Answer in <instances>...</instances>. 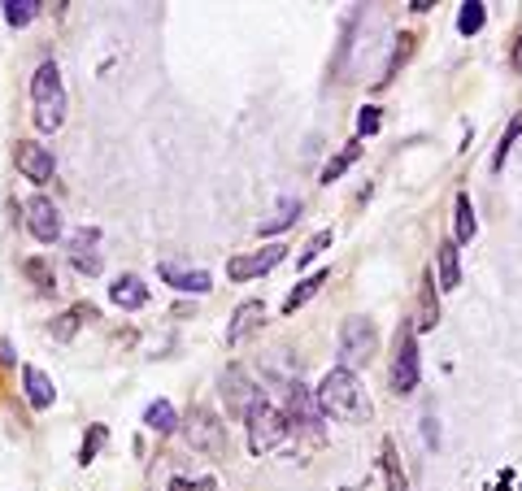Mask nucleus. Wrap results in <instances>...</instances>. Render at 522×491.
I'll return each mask as SVG.
<instances>
[{"mask_svg":"<svg viewBox=\"0 0 522 491\" xmlns=\"http://www.w3.org/2000/svg\"><path fill=\"white\" fill-rule=\"evenodd\" d=\"M109 300H114L118 309H144V305H148V287H144V278L122 275L118 283L109 287Z\"/></svg>","mask_w":522,"mask_h":491,"instance_id":"2eb2a0df","label":"nucleus"},{"mask_svg":"<svg viewBox=\"0 0 522 491\" xmlns=\"http://www.w3.org/2000/svg\"><path fill=\"white\" fill-rule=\"evenodd\" d=\"M161 278H166L170 287L192 292V296H205L209 287H214V278L205 275V270H179V266H170V261H161Z\"/></svg>","mask_w":522,"mask_h":491,"instance_id":"ddd939ff","label":"nucleus"},{"mask_svg":"<svg viewBox=\"0 0 522 491\" xmlns=\"http://www.w3.org/2000/svg\"><path fill=\"white\" fill-rule=\"evenodd\" d=\"M26 275L35 278V283H40V287H53V270H48V266H44V261H26Z\"/></svg>","mask_w":522,"mask_h":491,"instance_id":"2f4dec72","label":"nucleus"},{"mask_svg":"<svg viewBox=\"0 0 522 491\" xmlns=\"http://www.w3.org/2000/svg\"><path fill=\"white\" fill-rule=\"evenodd\" d=\"M22 387H26V405H31V409H48V405L57 400L53 378H48L44 370H35V366H26V370H22Z\"/></svg>","mask_w":522,"mask_h":491,"instance_id":"f8f14e48","label":"nucleus"},{"mask_svg":"<svg viewBox=\"0 0 522 491\" xmlns=\"http://www.w3.org/2000/svg\"><path fill=\"white\" fill-rule=\"evenodd\" d=\"M509 61H514V70L522 75V31H518V40H514V53H509Z\"/></svg>","mask_w":522,"mask_h":491,"instance_id":"f704fd0d","label":"nucleus"},{"mask_svg":"<svg viewBox=\"0 0 522 491\" xmlns=\"http://www.w3.org/2000/svg\"><path fill=\"white\" fill-rule=\"evenodd\" d=\"M75 266H79L83 275H101V256L96 253H75Z\"/></svg>","mask_w":522,"mask_h":491,"instance_id":"473e14b6","label":"nucleus"},{"mask_svg":"<svg viewBox=\"0 0 522 491\" xmlns=\"http://www.w3.org/2000/svg\"><path fill=\"white\" fill-rule=\"evenodd\" d=\"M287 413L292 417H301V426H318V392H309V387H287Z\"/></svg>","mask_w":522,"mask_h":491,"instance_id":"dca6fc26","label":"nucleus"},{"mask_svg":"<svg viewBox=\"0 0 522 491\" xmlns=\"http://www.w3.org/2000/svg\"><path fill=\"white\" fill-rule=\"evenodd\" d=\"M40 14V0H5V22L9 26H31Z\"/></svg>","mask_w":522,"mask_h":491,"instance_id":"393cba45","label":"nucleus"},{"mask_svg":"<svg viewBox=\"0 0 522 491\" xmlns=\"http://www.w3.org/2000/svg\"><path fill=\"white\" fill-rule=\"evenodd\" d=\"M436 261H440V287L444 292L462 287V253H457V239H444L440 248H436Z\"/></svg>","mask_w":522,"mask_h":491,"instance_id":"4468645a","label":"nucleus"},{"mask_svg":"<svg viewBox=\"0 0 522 491\" xmlns=\"http://www.w3.org/2000/svg\"><path fill=\"white\" fill-rule=\"evenodd\" d=\"M14 161H18V170L31 183H48L53 178V153L35 144V139H18V148H14Z\"/></svg>","mask_w":522,"mask_h":491,"instance_id":"1a4fd4ad","label":"nucleus"},{"mask_svg":"<svg viewBox=\"0 0 522 491\" xmlns=\"http://www.w3.org/2000/svg\"><path fill=\"white\" fill-rule=\"evenodd\" d=\"M170 491H214V483L205 478V483H187V478H175L170 483Z\"/></svg>","mask_w":522,"mask_h":491,"instance_id":"72a5a7b5","label":"nucleus"},{"mask_svg":"<svg viewBox=\"0 0 522 491\" xmlns=\"http://www.w3.org/2000/svg\"><path fill=\"white\" fill-rule=\"evenodd\" d=\"M22 214H26V231L40 239V244L61 239V214H57V205H53L48 196H31L26 205H22Z\"/></svg>","mask_w":522,"mask_h":491,"instance_id":"6e6552de","label":"nucleus"},{"mask_svg":"<svg viewBox=\"0 0 522 491\" xmlns=\"http://www.w3.org/2000/svg\"><path fill=\"white\" fill-rule=\"evenodd\" d=\"M483 22H487V5H483V0H466L462 14H457V31H462V35H479Z\"/></svg>","mask_w":522,"mask_h":491,"instance_id":"b1692460","label":"nucleus"},{"mask_svg":"<svg viewBox=\"0 0 522 491\" xmlns=\"http://www.w3.org/2000/svg\"><path fill=\"white\" fill-rule=\"evenodd\" d=\"M475 231H479V222H475V205H470V196H457V222H453V239L457 244H470L475 239Z\"/></svg>","mask_w":522,"mask_h":491,"instance_id":"aec40b11","label":"nucleus"},{"mask_svg":"<svg viewBox=\"0 0 522 491\" xmlns=\"http://www.w3.org/2000/svg\"><path fill=\"white\" fill-rule=\"evenodd\" d=\"M31 105H35V126L40 131H57L65 122V87H61L57 61H44L31 79Z\"/></svg>","mask_w":522,"mask_h":491,"instance_id":"f03ea898","label":"nucleus"},{"mask_svg":"<svg viewBox=\"0 0 522 491\" xmlns=\"http://www.w3.org/2000/svg\"><path fill=\"white\" fill-rule=\"evenodd\" d=\"M383 478H387V491H409L401 461H397V444H392V439H383Z\"/></svg>","mask_w":522,"mask_h":491,"instance_id":"5701e85b","label":"nucleus"},{"mask_svg":"<svg viewBox=\"0 0 522 491\" xmlns=\"http://www.w3.org/2000/svg\"><path fill=\"white\" fill-rule=\"evenodd\" d=\"M222 400H226V413H236V417L248 422V413L261 405V392L253 387V378L240 366H231V370L222 374Z\"/></svg>","mask_w":522,"mask_h":491,"instance_id":"423d86ee","label":"nucleus"},{"mask_svg":"<svg viewBox=\"0 0 522 491\" xmlns=\"http://www.w3.org/2000/svg\"><path fill=\"white\" fill-rule=\"evenodd\" d=\"M375 131H379V109L366 105L362 114H357V135H375Z\"/></svg>","mask_w":522,"mask_h":491,"instance_id":"7c9ffc66","label":"nucleus"},{"mask_svg":"<svg viewBox=\"0 0 522 491\" xmlns=\"http://www.w3.org/2000/svg\"><path fill=\"white\" fill-rule=\"evenodd\" d=\"M379 348V335H375V322L370 317H348L340 331V370H357L366 366Z\"/></svg>","mask_w":522,"mask_h":491,"instance_id":"20e7f679","label":"nucleus"},{"mask_svg":"<svg viewBox=\"0 0 522 491\" xmlns=\"http://www.w3.org/2000/svg\"><path fill=\"white\" fill-rule=\"evenodd\" d=\"M522 135V114H514L509 118V126L501 131V139H497V153H492V170H501L505 157H509V148H514V139Z\"/></svg>","mask_w":522,"mask_h":491,"instance_id":"bb28decb","label":"nucleus"},{"mask_svg":"<svg viewBox=\"0 0 522 491\" xmlns=\"http://www.w3.org/2000/svg\"><path fill=\"white\" fill-rule=\"evenodd\" d=\"M296 214H301V200H283V205H279V214L261 222V235H279L283 226H292V222H296Z\"/></svg>","mask_w":522,"mask_h":491,"instance_id":"a878e982","label":"nucleus"},{"mask_svg":"<svg viewBox=\"0 0 522 491\" xmlns=\"http://www.w3.org/2000/svg\"><path fill=\"white\" fill-rule=\"evenodd\" d=\"M326 248H331V231H318V235H314V239H309V244L301 248V253H296V261H301V266H309V261H318Z\"/></svg>","mask_w":522,"mask_h":491,"instance_id":"c756f323","label":"nucleus"},{"mask_svg":"<svg viewBox=\"0 0 522 491\" xmlns=\"http://www.w3.org/2000/svg\"><path fill=\"white\" fill-rule=\"evenodd\" d=\"M326 278H331L326 270H314L309 278H301V283H296V287L287 292V300H283V314H296L301 305H309V300H314V296L322 292V283H326Z\"/></svg>","mask_w":522,"mask_h":491,"instance_id":"f3484780","label":"nucleus"},{"mask_svg":"<svg viewBox=\"0 0 522 491\" xmlns=\"http://www.w3.org/2000/svg\"><path fill=\"white\" fill-rule=\"evenodd\" d=\"M83 317H92V309H87V305H79V309H70V314L53 317V326H48V335L65 344V339H75V335H79V322H83Z\"/></svg>","mask_w":522,"mask_h":491,"instance_id":"4be33fe9","label":"nucleus"},{"mask_svg":"<svg viewBox=\"0 0 522 491\" xmlns=\"http://www.w3.org/2000/svg\"><path fill=\"white\" fill-rule=\"evenodd\" d=\"M287 431H292V426H287V417H283L275 405H266V400L248 413V448L257 452V456H261V452L283 448V444H287Z\"/></svg>","mask_w":522,"mask_h":491,"instance_id":"7ed1b4c3","label":"nucleus"},{"mask_svg":"<svg viewBox=\"0 0 522 491\" xmlns=\"http://www.w3.org/2000/svg\"><path fill=\"white\" fill-rule=\"evenodd\" d=\"M436 322H440V300H436V287H431V275H427L418 292V322H414V331H431Z\"/></svg>","mask_w":522,"mask_h":491,"instance_id":"6ab92c4d","label":"nucleus"},{"mask_svg":"<svg viewBox=\"0 0 522 491\" xmlns=\"http://www.w3.org/2000/svg\"><path fill=\"white\" fill-rule=\"evenodd\" d=\"M283 256H287V248H283V244H266L261 253L231 256V261H226V278H236V283H248V278H257V275H270V270L279 266Z\"/></svg>","mask_w":522,"mask_h":491,"instance_id":"0eeeda50","label":"nucleus"},{"mask_svg":"<svg viewBox=\"0 0 522 491\" xmlns=\"http://www.w3.org/2000/svg\"><path fill=\"white\" fill-rule=\"evenodd\" d=\"M144 426L157 435H170V431H179V413H175L170 400H153V405L144 409Z\"/></svg>","mask_w":522,"mask_h":491,"instance_id":"a211bd4d","label":"nucleus"},{"mask_svg":"<svg viewBox=\"0 0 522 491\" xmlns=\"http://www.w3.org/2000/svg\"><path fill=\"white\" fill-rule=\"evenodd\" d=\"M318 409L326 417H340V422H366L370 417V400H366L357 374L340 370V366L326 374L318 383Z\"/></svg>","mask_w":522,"mask_h":491,"instance_id":"f257e3e1","label":"nucleus"},{"mask_svg":"<svg viewBox=\"0 0 522 491\" xmlns=\"http://www.w3.org/2000/svg\"><path fill=\"white\" fill-rule=\"evenodd\" d=\"M183 431H187V444H192V448H201V452H218L222 448V426H218V417H214V413L192 409Z\"/></svg>","mask_w":522,"mask_h":491,"instance_id":"9d476101","label":"nucleus"},{"mask_svg":"<svg viewBox=\"0 0 522 491\" xmlns=\"http://www.w3.org/2000/svg\"><path fill=\"white\" fill-rule=\"evenodd\" d=\"M418 335H414V326L405 322L401 331H397V356H392V387H397V396H409L414 387H418Z\"/></svg>","mask_w":522,"mask_h":491,"instance_id":"39448f33","label":"nucleus"},{"mask_svg":"<svg viewBox=\"0 0 522 491\" xmlns=\"http://www.w3.org/2000/svg\"><path fill=\"white\" fill-rule=\"evenodd\" d=\"M261 322H266V305L261 300H244L240 309L231 314V326H226V344L236 348V344H244L253 331H261Z\"/></svg>","mask_w":522,"mask_h":491,"instance_id":"9b49d317","label":"nucleus"},{"mask_svg":"<svg viewBox=\"0 0 522 491\" xmlns=\"http://www.w3.org/2000/svg\"><path fill=\"white\" fill-rule=\"evenodd\" d=\"M357 157H362V144H357V139H353V144H344L340 153H336V157H331L326 165H322V183H336V178H340L344 170H348V165H353Z\"/></svg>","mask_w":522,"mask_h":491,"instance_id":"412c9836","label":"nucleus"},{"mask_svg":"<svg viewBox=\"0 0 522 491\" xmlns=\"http://www.w3.org/2000/svg\"><path fill=\"white\" fill-rule=\"evenodd\" d=\"M105 444H109V431H105V426H92V431H87V439H83V448H79V461H83V466H92V461L101 456Z\"/></svg>","mask_w":522,"mask_h":491,"instance_id":"cd10ccee","label":"nucleus"},{"mask_svg":"<svg viewBox=\"0 0 522 491\" xmlns=\"http://www.w3.org/2000/svg\"><path fill=\"white\" fill-rule=\"evenodd\" d=\"M409 53H414V35H401V40H397V48H392V61H387V70H383L379 87H383V83H392V75H397L405 61H409Z\"/></svg>","mask_w":522,"mask_h":491,"instance_id":"c85d7f7f","label":"nucleus"}]
</instances>
